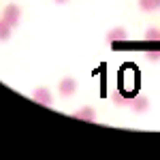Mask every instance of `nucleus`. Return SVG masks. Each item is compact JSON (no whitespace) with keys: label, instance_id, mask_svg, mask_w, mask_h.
I'll use <instances>...</instances> for the list:
<instances>
[{"label":"nucleus","instance_id":"f257e3e1","mask_svg":"<svg viewBox=\"0 0 160 160\" xmlns=\"http://www.w3.org/2000/svg\"><path fill=\"white\" fill-rule=\"evenodd\" d=\"M19 17H22V9H19L17 4H7V7H4V11H2V19L11 26V28H15V26L19 24Z\"/></svg>","mask_w":160,"mask_h":160},{"label":"nucleus","instance_id":"f03ea898","mask_svg":"<svg viewBox=\"0 0 160 160\" xmlns=\"http://www.w3.org/2000/svg\"><path fill=\"white\" fill-rule=\"evenodd\" d=\"M58 92H60V96H64V98L73 96L75 92H77V81H75L73 77H64L60 81V86H58Z\"/></svg>","mask_w":160,"mask_h":160},{"label":"nucleus","instance_id":"7ed1b4c3","mask_svg":"<svg viewBox=\"0 0 160 160\" xmlns=\"http://www.w3.org/2000/svg\"><path fill=\"white\" fill-rule=\"evenodd\" d=\"M32 98L37 100L38 105H43V107H51V102H53L51 92L47 90V88H37V90L32 92Z\"/></svg>","mask_w":160,"mask_h":160},{"label":"nucleus","instance_id":"20e7f679","mask_svg":"<svg viewBox=\"0 0 160 160\" xmlns=\"http://www.w3.org/2000/svg\"><path fill=\"white\" fill-rule=\"evenodd\" d=\"M128 107L135 111V113H145L149 109V100L145 96H135V98L128 100Z\"/></svg>","mask_w":160,"mask_h":160},{"label":"nucleus","instance_id":"39448f33","mask_svg":"<svg viewBox=\"0 0 160 160\" xmlns=\"http://www.w3.org/2000/svg\"><path fill=\"white\" fill-rule=\"evenodd\" d=\"M75 120H83V122H94L96 120V111L92 109V107H81V109H77L73 113Z\"/></svg>","mask_w":160,"mask_h":160},{"label":"nucleus","instance_id":"423d86ee","mask_svg":"<svg viewBox=\"0 0 160 160\" xmlns=\"http://www.w3.org/2000/svg\"><path fill=\"white\" fill-rule=\"evenodd\" d=\"M128 38V32H126V28H111L109 32H107V41L109 43H115V41H126Z\"/></svg>","mask_w":160,"mask_h":160},{"label":"nucleus","instance_id":"0eeeda50","mask_svg":"<svg viewBox=\"0 0 160 160\" xmlns=\"http://www.w3.org/2000/svg\"><path fill=\"white\" fill-rule=\"evenodd\" d=\"M9 38H11V26L0 17V41H9Z\"/></svg>","mask_w":160,"mask_h":160},{"label":"nucleus","instance_id":"6e6552de","mask_svg":"<svg viewBox=\"0 0 160 160\" xmlns=\"http://www.w3.org/2000/svg\"><path fill=\"white\" fill-rule=\"evenodd\" d=\"M145 41H160V30L148 28V30H145Z\"/></svg>","mask_w":160,"mask_h":160},{"label":"nucleus","instance_id":"1a4fd4ad","mask_svg":"<svg viewBox=\"0 0 160 160\" xmlns=\"http://www.w3.org/2000/svg\"><path fill=\"white\" fill-rule=\"evenodd\" d=\"M139 7H141V11H156V7H154V0H139Z\"/></svg>","mask_w":160,"mask_h":160},{"label":"nucleus","instance_id":"9d476101","mask_svg":"<svg viewBox=\"0 0 160 160\" xmlns=\"http://www.w3.org/2000/svg\"><path fill=\"white\" fill-rule=\"evenodd\" d=\"M111 100H113L118 107H124V105H126V98H124L120 92H113V94H111Z\"/></svg>","mask_w":160,"mask_h":160},{"label":"nucleus","instance_id":"9b49d317","mask_svg":"<svg viewBox=\"0 0 160 160\" xmlns=\"http://www.w3.org/2000/svg\"><path fill=\"white\" fill-rule=\"evenodd\" d=\"M145 60L148 62H160V51H148L145 53Z\"/></svg>","mask_w":160,"mask_h":160},{"label":"nucleus","instance_id":"f8f14e48","mask_svg":"<svg viewBox=\"0 0 160 160\" xmlns=\"http://www.w3.org/2000/svg\"><path fill=\"white\" fill-rule=\"evenodd\" d=\"M154 7H156V9H160V0H154Z\"/></svg>","mask_w":160,"mask_h":160},{"label":"nucleus","instance_id":"ddd939ff","mask_svg":"<svg viewBox=\"0 0 160 160\" xmlns=\"http://www.w3.org/2000/svg\"><path fill=\"white\" fill-rule=\"evenodd\" d=\"M56 2H66V0H56Z\"/></svg>","mask_w":160,"mask_h":160}]
</instances>
